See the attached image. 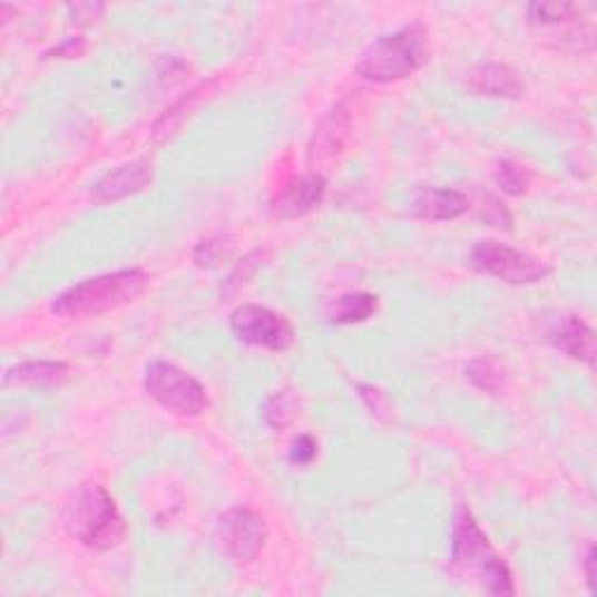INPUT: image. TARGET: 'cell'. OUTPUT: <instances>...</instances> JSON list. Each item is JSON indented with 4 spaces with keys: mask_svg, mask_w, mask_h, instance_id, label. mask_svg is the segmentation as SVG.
<instances>
[{
    "mask_svg": "<svg viewBox=\"0 0 597 597\" xmlns=\"http://www.w3.org/2000/svg\"><path fill=\"white\" fill-rule=\"evenodd\" d=\"M453 569L458 577L477 581L486 593H516L507 562L495 554L477 518L467 507H458L453 520Z\"/></svg>",
    "mask_w": 597,
    "mask_h": 597,
    "instance_id": "1",
    "label": "cell"
},
{
    "mask_svg": "<svg viewBox=\"0 0 597 597\" xmlns=\"http://www.w3.org/2000/svg\"><path fill=\"white\" fill-rule=\"evenodd\" d=\"M147 287V273L143 268H124L104 276L87 278L61 292L52 302V313L59 317L78 320L101 315L112 309L134 302Z\"/></svg>",
    "mask_w": 597,
    "mask_h": 597,
    "instance_id": "2",
    "label": "cell"
},
{
    "mask_svg": "<svg viewBox=\"0 0 597 597\" xmlns=\"http://www.w3.org/2000/svg\"><path fill=\"white\" fill-rule=\"evenodd\" d=\"M428 61V31L422 23H409V27L388 33L373 42L362 55L358 72L369 82L390 85L409 78V75L418 72Z\"/></svg>",
    "mask_w": 597,
    "mask_h": 597,
    "instance_id": "3",
    "label": "cell"
},
{
    "mask_svg": "<svg viewBox=\"0 0 597 597\" xmlns=\"http://www.w3.org/2000/svg\"><path fill=\"white\" fill-rule=\"evenodd\" d=\"M68 526L72 537L94 551L115 549L127 530L110 492L98 483H85L75 495Z\"/></svg>",
    "mask_w": 597,
    "mask_h": 597,
    "instance_id": "4",
    "label": "cell"
},
{
    "mask_svg": "<svg viewBox=\"0 0 597 597\" xmlns=\"http://www.w3.org/2000/svg\"><path fill=\"white\" fill-rule=\"evenodd\" d=\"M145 390L164 409L196 418L208 407L206 388L170 362H153L145 369Z\"/></svg>",
    "mask_w": 597,
    "mask_h": 597,
    "instance_id": "5",
    "label": "cell"
},
{
    "mask_svg": "<svg viewBox=\"0 0 597 597\" xmlns=\"http://www.w3.org/2000/svg\"><path fill=\"white\" fill-rule=\"evenodd\" d=\"M474 266L492 278H500L509 285H532L544 281L551 273V266L528 255L513 251V247L500 241H481L471 251Z\"/></svg>",
    "mask_w": 597,
    "mask_h": 597,
    "instance_id": "6",
    "label": "cell"
},
{
    "mask_svg": "<svg viewBox=\"0 0 597 597\" xmlns=\"http://www.w3.org/2000/svg\"><path fill=\"white\" fill-rule=\"evenodd\" d=\"M264 541H266L264 518H260L255 511L236 507L219 516L215 528V544L227 558L238 562H251L264 549Z\"/></svg>",
    "mask_w": 597,
    "mask_h": 597,
    "instance_id": "7",
    "label": "cell"
},
{
    "mask_svg": "<svg viewBox=\"0 0 597 597\" xmlns=\"http://www.w3.org/2000/svg\"><path fill=\"white\" fill-rule=\"evenodd\" d=\"M229 327L243 343L266 348V351L281 353L294 343V330L290 322L266 306H238L232 313Z\"/></svg>",
    "mask_w": 597,
    "mask_h": 597,
    "instance_id": "8",
    "label": "cell"
},
{
    "mask_svg": "<svg viewBox=\"0 0 597 597\" xmlns=\"http://www.w3.org/2000/svg\"><path fill=\"white\" fill-rule=\"evenodd\" d=\"M155 180L153 162L136 159L131 164H121L115 170L106 173L101 180L91 185V198L96 204H115L121 198L145 192Z\"/></svg>",
    "mask_w": 597,
    "mask_h": 597,
    "instance_id": "9",
    "label": "cell"
},
{
    "mask_svg": "<svg viewBox=\"0 0 597 597\" xmlns=\"http://www.w3.org/2000/svg\"><path fill=\"white\" fill-rule=\"evenodd\" d=\"M351 136V115L343 106L332 108L315 127L309 143V166L325 168L332 166L341 155Z\"/></svg>",
    "mask_w": 597,
    "mask_h": 597,
    "instance_id": "10",
    "label": "cell"
},
{
    "mask_svg": "<svg viewBox=\"0 0 597 597\" xmlns=\"http://www.w3.org/2000/svg\"><path fill=\"white\" fill-rule=\"evenodd\" d=\"M327 180L320 173H311V176H302L285 185L276 198L271 202V213L278 219H296L313 208H317L325 198Z\"/></svg>",
    "mask_w": 597,
    "mask_h": 597,
    "instance_id": "11",
    "label": "cell"
},
{
    "mask_svg": "<svg viewBox=\"0 0 597 597\" xmlns=\"http://www.w3.org/2000/svg\"><path fill=\"white\" fill-rule=\"evenodd\" d=\"M467 87L471 94L490 98H520L526 91L518 72L505 63H479L469 72Z\"/></svg>",
    "mask_w": 597,
    "mask_h": 597,
    "instance_id": "12",
    "label": "cell"
},
{
    "mask_svg": "<svg viewBox=\"0 0 597 597\" xmlns=\"http://www.w3.org/2000/svg\"><path fill=\"white\" fill-rule=\"evenodd\" d=\"M469 211V198L456 189H432L422 187L415 192L411 213L422 219L446 222L456 219Z\"/></svg>",
    "mask_w": 597,
    "mask_h": 597,
    "instance_id": "13",
    "label": "cell"
},
{
    "mask_svg": "<svg viewBox=\"0 0 597 597\" xmlns=\"http://www.w3.org/2000/svg\"><path fill=\"white\" fill-rule=\"evenodd\" d=\"M551 343L567 358L595 364V332L577 315H567L551 332Z\"/></svg>",
    "mask_w": 597,
    "mask_h": 597,
    "instance_id": "14",
    "label": "cell"
},
{
    "mask_svg": "<svg viewBox=\"0 0 597 597\" xmlns=\"http://www.w3.org/2000/svg\"><path fill=\"white\" fill-rule=\"evenodd\" d=\"M68 379V366L63 362H23L6 373V388H45L61 385Z\"/></svg>",
    "mask_w": 597,
    "mask_h": 597,
    "instance_id": "15",
    "label": "cell"
},
{
    "mask_svg": "<svg viewBox=\"0 0 597 597\" xmlns=\"http://www.w3.org/2000/svg\"><path fill=\"white\" fill-rule=\"evenodd\" d=\"M379 311V296L369 292L341 294L330 309V320L336 325H355V322L369 320Z\"/></svg>",
    "mask_w": 597,
    "mask_h": 597,
    "instance_id": "16",
    "label": "cell"
},
{
    "mask_svg": "<svg viewBox=\"0 0 597 597\" xmlns=\"http://www.w3.org/2000/svg\"><path fill=\"white\" fill-rule=\"evenodd\" d=\"M206 87H202V89H194V91H189L185 98H180V101L176 104V106H173V108H168L157 121H155V129H153V136H155V140H159V143H164V140H168L173 134H176L180 127H183V121L187 119V115H189V110L194 108V104H196V98L198 96H202V91H204Z\"/></svg>",
    "mask_w": 597,
    "mask_h": 597,
    "instance_id": "17",
    "label": "cell"
},
{
    "mask_svg": "<svg viewBox=\"0 0 597 597\" xmlns=\"http://www.w3.org/2000/svg\"><path fill=\"white\" fill-rule=\"evenodd\" d=\"M584 12L581 6L577 3H532L528 8V17L532 23H541V27H549V23H565L571 19H579Z\"/></svg>",
    "mask_w": 597,
    "mask_h": 597,
    "instance_id": "18",
    "label": "cell"
},
{
    "mask_svg": "<svg viewBox=\"0 0 597 597\" xmlns=\"http://www.w3.org/2000/svg\"><path fill=\"white\" fill-rule=\"evenodd\" d=\"M495 183L505 194L520 196V194H526L530 189L532 178H530V173H528L526 166H520V164L507 159V162H500V166H497Z\"/></svg>",
    "mask_w": 597,
    "mask_h": 597,
    "instance_id": "19",
    "label": "cell"
},
{
    "mask_svg": "<svg viewBox=\"0 0 597 597\" xmlns=\"http://www.w3.org/2000/svg\"><path fill=\"white\" fill-rule=\"evenodd\" d=\"M467 379L471 381V385L483 390V392H500L502 388V371L497 369V364L492 360H486V358H479V360H471L467 364Z\"/></svg>",
    "mask_w": 597,
    "mask_h": 597,
    "instance_id": "20",
    "label": "cell"
},
{
    "mask_svg": "<svg viewBox=\"0 0 597 597\" xmlns=\"http://www.w3.org/2000/svg\"><path fill=\"white\" fill-rule=\"evenodd\" d=\"M294 413H296V402L290 392H276L273 397H268L264 418L271 428H276V430L287 428L294 420Z\"/></svg>",
    "mask_w": 597,
    "mask_h": 597,
    "instance_id": "21",
    "label": "cell"
},
{
    "mask_svg": "<svg viewBox=\"0 0 597 597\" xmlns=\"http://www.w3.org/2000/svg\"><path fill=\"white\" fill-rule=\"evenodd\" d=\"M232 247H234V243L229 238H224V236L202 241L196 245V251H194V262L198 266H204V268H215V266H219V262L224 257H229Z\"/></svg>",
    "mask_w": 597,
    "mask_h": 597,
    "instance_id": "22",
    "label": "cell"
},
{
    "mask_svg": "<svg viewBox=\"0 0 597 597\" xmlns=\"http://www.w3.org/2000/svg\"><path fill=\"white\" fill-rule=\"evenodd\" d=\"M264 264V255L262 253H251L245 260H241L236 264V268L229 273V278L224 281V294H234L236 290H241V285H245L247 281H251L257 268Z\"/></svg>",
    "mask_w": 597,
    "mask_h": 597,
    "instance_id": "23",
    "label": "cell"
},
{
    "mask_svg": "<svg viewBox=\"0 0 597 597\" xmlns=\"http://www.w3.org/2000/svg\"><path fill=\"white\" fill-rule=\"evenodd\" d=\"M315 456H317V443L309 434H302V437L294 439L292 453H290V460L292 462H296V464H309V462H313Z\"/></svg>",
    "mask_w": 597,
    "mask_h": 597,
    "instance_id": "24",
    "label": "cell"
},
{
    "mask_svg": "<svg viewBox=\"0 0 597 597\" xmlns=\"http://www.w3.org/2000/svg\"><path fill=\"white\" fill-rule=\"evenodd\" d=\"M483 215H486L488 222L495 224V227L511 229V215L500 204H497V202H490V206L483 211Z\"/></svg>",
    "mask_w": 597,
    "mask_h": 597,
    "instance_id": "25",
    "label": "cell"
},
{
    "mask_svg": "<svg viewBox=\"0 0 597 597\" xmlns=\"http://www.w3.org/2000/svg\"><path fill=\"white\" fill-rule=\"evenodd\" d=\"M586 577H588V586H590V590H593V584H595V571H593V565H595V549H593V546H590V549H588V554H586Z\"/></svg>",
    "mask_w": 597,
    "mask_h": 597,
    "instance_id": "26",
    "label": "cell"
}]
</instances>
